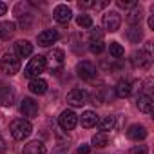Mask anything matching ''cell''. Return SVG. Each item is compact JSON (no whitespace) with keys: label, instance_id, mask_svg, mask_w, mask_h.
Instances as JSON below:
<instances>
[{"label":"cell","instance_id":"277c9868","mask_svg":"<svg viewBox=\"0 0 154 154\" xmlns=\"http://www.w3.org/2000/svg\"><path fill=\"white\" fill-rule=\"evenodd\" d=\"M131 63H132V67H136V69H147V67L152 63V54L147 53L145 49L134 51L132 56H131Z\"/></svg>","mask_w":154,"mask_h":154},{"label":"cell","instance_id":"9c48e42d","mask_svg":"<svg viewBox=\"0 0 154 154\" xmlns=\"http://www.w3.org/2000/svg\"><path fill=\"white\" fill-rule=\"evenodd\" d=\"M67 103L72 105V107H82V105H85L87 103V93L82 91V89H72V91H69Z\"/></svg>","mask_w":154,"mask_h":154},{"label":"cell","instance_id":"4fadbf2b","mask_svg":"<svg viewBox=\"0 0 154 154\" xmlns=\"http://www.w3.org/2000/svg\"><path fill=\"white\" fill-rule=\"evenodd\" d=\"M53 17H54V20H56L58 24H67V22L71 20L72 13H71V9H69L67 6L60 4V6H56V8H54V11H53Z\"/></svg>","mask_w":154,"mask_h":154},{"label":"cell","instance_id":"9a60e30c","mask_svg":"<svg viewBox=\"0 0 154 154\" xmlns=\"http://www.w3.org/2000/svg\"><path fill=\"white\" fill-rule=\"evenodd\" d=\"M29 91L33 93V94H45L47 93V82L44 80V78H33L31 82H29Z\"/></svg>","mask_w":154,"mask_h":154},{"label":"cell","instance_id":"ac0fdd59","mask_svg":"<svg viewBox=\"0 0 154 154\" xmlns=\"http://www.w3.org/2000/svg\"><path fill=\"white\" fill-rule=\"evenodd\" d=\"M136 105H138V109H140L141 112H145V114H150V112H152V98H150L149 94H140L138 100H136Z\"/></svg>","mask_w":154,"mask_h":154},{"label":"cell","instance_id":"f546056e","mask_svg":"<svg viewBox=\"0 0 154 154\" xmlns=\"http://www.w3.org/2000/svg\"><path fill=\"white\" fill-rule=\"evenodd\" d=\"M118 8H122V9H132V8H136L138 4H136V0H118Z\"/></svg>","mask_w":154,"mask_h":154},{"label":"cell","instance_id":"ffe728a7","mask_svg":"<svg viewBox=\"0 0 154 154\" xmlns=\"http://www.w3.org/2000/svg\"><path fill=\"white\" fill-rule=\"evenodd\" d=\"M17 31V26L13 22H0V40H9Z\"/></svg>","mask_w":154,"mask_h":154},{"label":"cell","instance_id":"7402d4cb","mask_svg":"<svg viewBox=\"0 0 154 154\" xmlns=\"http://www.w3.org/2000/svg\"><path fill=\"white\" fill-rule=\"evenodd\" d=\"M141 18H143V11H141V8H140V6L132 8V9L127 13V22H129V24H132V26H140Z\"/></svg>","mask_w":154,"mask_h":154},{"label":"cell","instance_id":"5bb4252c","mask_svg":"<svg viewBox=\"0 0 154 154\" xmlns=\"http://www.w3.org/2000/svg\"><path fill=\"white\" fill-rule=\"evenodd\" d=\"M15 51H17V56L20 58H27L33 54V44L27 42V40H18L15 44Z\"/></svg>","mask_w":154,"mask_h":154},{"label":"cell","instance_id":"e0dca14e","mask_svg":"<svg viewBox=\"0 0 154 154\" xmlns=\"http://www.w3.org/2000/svg\"><path fill=\"white\" fill-rule=\"evenodd\" d=\"M131 93H132V82L131 80H120L118 84H116V94L120 96V98H127V96H131Z\"/></svg>","mask_w":154,"mask_h":154},{"label":"cell","instance_id":"d6986e66","mask_svg":"<svg viewBox=\"0 0 154 154\" xmlns=\"http://www.w3.org/2000/svg\"><path fill=\"white\" fill-rule=\"evenodd\" d=\"M45 152H47L45 145H44L42 141H38V140L29 141V143L24 147V154H45Z\"/></svg>","mask_w":154,"mask_h":154},{"label":"cell","instance_id":"d6a6232c","mask_svg":"<svg viewBox=\"0 0 154 154\" xmlns=\"http://www.w3.org/2000/svg\"><path fill=\"white\" fill-rule=\"evenodd\" d=\"M93 4H94V2H91V0H84V2L80 0V2H78L80 9H87V8H93Z\"/></svg>","mask_w":154,"mask_h":154},{"label":"cell","instance_id":"7c38bea8","mask_svg":"<svg viewBox=\"0 0 154 154\" xmlns=\"http://www.w3.org/2000/svg\"><path fill=\"white\" fill-rule=\"evenodd\" d=\"M58 38H60V35H58L56 29H45V31H42V33L38 35V45L49 47V45H53Z\"/></svg>","mask_w":154,"mask_h":154},{"label":"cell","instance_id":"ba28073f","mask_svg":"<svg viewBox=\"0 0 154 154\" xmlns=\"http://www.w3.org/2000/svg\"><path fill=\"white\" fill-rule=\"evenodd\" d=\"M122 26V18L116 11H109L103 15V27L109 31V33H116Z\"/></svg>","mask_w":154,"mask_h":154},{"label":"cell","instance_id":"7a4b0ae2","mask_svg":"<svg viewBox=\"0 0 154 154\" xmlns=\"http://www.w3.org/2000/svg\"><path fill=\"white\" fill-rule=\"evenodd\" d=\"M44 69H45V56H35V58H31L29 60V63L26 65V69H24V76L26 78H38V74L40 72H44Z\"/></svg>","mask_w":154,"mask_h":154},{"label":"cell","instance_id":"836d02e7","mask_svg":"<svg viewBox=\"0 0 154 154\" xmlns=\"http://www.w3.org/2000/svg\"><path fill=\"white\" fill-rule=\"evenodd\" d=\"M91 152V149H89V145H82L80 149H78V154H89Z\"/></svg>","mask_w":154,"mask_h":154},{"label":"cell","instance_id":"2e32d148","mask_svg":"<svg viewBox=\"0 0 154 154\" xmlns=\"http://www.w3.org/2000/svg\"><path fill=\"white\" fill-rule=\"evenodd\" d=\"M127 136L131 138V140H136V141H140V140H145L147 138V129L143 127V125H131L129 127V131H127Z\"/></svg>","mask_w":154,"mask_h":154},{"label":"cell","instance_id":"cb8c5ba5","mask_svg":"<svg viewBox=\"0 0 154 154\" xmlns=\"http://www.w3.org/2000/svg\"><path fill=\"white\" fill-rule=\"evenodd\" d=\"M114 125H116V122H114V118H112V116H105L103 120H98V127H100V131H102V132L112 131V129H114Z\"/></svg>","mask_w":154,"mask_h":154},{"label":"cell","instance_id":"d4e9b609","mask_svg":"<svg viewBox=\"0 0 154 154\" xmlns=\"http://www.w3.org/2000/svg\"><path fill=\"white\" fill-rule=\"evenodd\" d=\"M107 143H109V134H107V132H98V134L93 136V145H94V147L103 149Z\"/></svg>","mask_w":154,"mask_h":154},{"label":"cell","instance_id":"5b68a950","mask_svg":"<svg viewBox=\"0 0 154 154\" xmlns=\"http://www.w3.org/2000/svg\"><path fill=\"white\" fill-rule=\"evenodd\" d=\"M78 123V114L71 109H65L60 116H58V125L63 129V131H72Z\"/></svg>","mask_w":154,"mask_h":154},{"label":"cell","instance_id":"603a6c76","mask_svg":"<svg viewBox=\"0 0 154 154\" xmlns=\"http://www.w3.org/2000/svg\"><path fill=\"white\" fill-rule=\"evenodd\" d=\"M127 40L131 42V44H140V40H141V36H143V33H141V27L140 26H132L129 31H127Z\"/></svg>","mask_w":154,"mask_h":154},{"label":"cell","instance_id":"8d00e7d4","mask_svg":"<svg viewBox=\"0 0 154 154\" xmlns=\"http://www.w3.org/2000/svg\"><path fill=\"white\" fill-rule=\"evenodd\" d=\"M6 11H8V6H6L4 2H0V17L6 15Z\"/></svg>","mask_w":154,"mask_h":154},{"label":"cell","instance_id":"4316f807","mask_svg":"<svg viewBox=\"0 0 154 154\" xmlns=\"http://www.w3.org/2000/svg\"><path fill=\"white\" fill-rule=\"evenodd\" d=\"M109 53H111L112 58H122V56L125 54V49H123L118 42H111V45H109Z\"/></svg>","mask_w":154,"mask_h":154},{"label":"cell","instance_id":"d590c367","mask_svg":"<svg viewBox=\"0 0 154 154\" xmlns=\"http://www.w3.org/2000/svg\"><path fill=\"white\" fill-rule=\"evenodd\" d=\"M6 149H8V147H6L4 138H0V154H4V152H6Z\"/></svg>","mask_w":154,"mask_h":154},{"label":"cell","instance_id":"44dd1931","mask_svg":"<svg viewBox=\"0 0 154 154\" xmlns=\"http://www.w3.org/2000/svg\"><path fill=\"white\" fill-rule=\"evenodd\" d=\"M80 123H82V127H85V129L94 127V125L98 123V116H96V112H94V111H85V112L82 114V118H80Z\"/></svg>","mask_w":154,"mask_h":154},{"label":"cell","instance_id":"52a82bcc","mask_svg":"<svg viewBox=\"0 0 154 154\" xmlns=\"http://www.w3.org/2000/svg\"><path fill=\"white\" fill-rule=\"evenodd\" d=\"M76 74H78L82 80H93L96 76V67L91 62L84 60V62H80L78 65H76Z\"/></svg>","mask_w":154,"mask_h":154},{"label":"cell","instance_id":"8992f818","mask_svg":"<svg viewBox=\"0 0 154 154\" xmlns=\"http://www.w3.org/2000/svg\"><path fill=\"white\" fill-rule=\"evenodd\" d=\"M105 42H103V33L96 27V29H91V42H89V49H91V53L93 54H100L102 51H103V45Z\"/></svg>","mask_w":154,"mask_h":154},{"label":"cell","instance_id":"83f0119b","mask_svg":"<svg viewBox=\"0 0 154 154\" xmlns=\"http://www.w3.org/2000/svg\"><path fill=\"white\" fill-rule=\"evenodd\" d=\"M71 49L76 53V54H82L84 53V45H82V38L78 35H72L71 38Z\"/></svg>","mask_w":154,"mask_h":154},{"label":"cell","instance_id":"8fae6325","mask_svg":"<svg viewBox=\"0 0 154 154\" xmlns=\"http://www.w3.org/2000/svg\"><path fill=\"white\" fill-rule=\"evenodd\" d=\"M15 89L11 85H0V105H4V107H11L15 103Z\"/></svg>","mask_w":154,"mask_h":154},{"label":"cell","instance_id":"484cf974","mask_svg":"<svg viewBox=\"0 0 154 154\" xmlns=\"http://www.w3.org/2000/svg\"><path fill=\"white\" fill-rule=\"evenodd\" d=\"M76 24H78V27H82V29H91L93 27V18L89 17V15H78V18H76Z\"/></svg>","mask_w":154,"mask_h":154},{"label":"cell","instance_id":"f1b7e54d","mask_svg":"<svg viewBox=\"0 0 154 154\" xmlns=\"http://www.w3.org/2000/svg\"><path fill=\"white\" fill-rule=\"evenodd\" d=\"M17 18H18V22H20V26H22L24 29L31 27V24H33V15H31V13H26V15H17Z\"/></svg>","mask_w":154,"mask_h":154},{"label":"cell","instance_id":"74e56055","mask_svg":"<svg viewBox=\"0 0 154 154\" xmlns=\"http://www.w3.org/2000/svg\"><path fill=\"white\" fill-rule=\"evenodd\" d=\"M149 27H150V29L154 27V17H150V18H149Z\"/></svg>","mask_w":154,"mask_h":154},{"label":"cell","instance_id":"1f68e13d","mask_svg":"<svg viewBox=\"0 0 154 154\" xmlns=\"http://www.w3.org/2000/svg\"><path fill=\"white\" fill-rule=\"evenodd\" d=\"M129 154H149V149L145 145H134Z\"/></svg>","mask_w":154,"mask_h":154},{"label":"cell","instance_id":"3957f363","mask_svg":"<svg viewBox=\"0 0 154 154\" xmlns=\"http://www.w3.org/2000/svg\"><path fill=\"white\" fill-rule=\"evenodd\" d=\"M0 67H2V72L4 74H9V76H13V74H17L18 71H20V60H18V56L15 54V53H6L4 54V58L0 60Z\"/></svg>","mask_w":154,"mask_h":154},{"label":"cell","instance_id":"30bf717a","mask_svg":"<svg viewBox=\"0 0 154 154\" xmlns=\"http://www.w3.org/2000/svg\"><path fill=\"white\" fill-rule=\"evenodd\" d=\"M20 112L26 118H36L38 116V103L33 98H24L20 103Z\"/></svg>","mask_w":154,"mask_h":154},{"label":"cell","instance_id":"6da1fadb","mask_svg":"<svg viewBox=\"0 0 154 154\" xmlns=\"http://www.w3.org/2000/svg\"><path fill=\"white\" fill-rule=\"evenodd\" d=\"M9 131H11V136H13L15 140H26V138L33 132V125H31L29 120L18 118V120H15V122L11 123Z\"/></svg>","mask_w":154,"mask_h":154},{"label":"cell","instance_id":"e575fe53","mask_svg":"<svg viewBox=\"0 0 154 154\" xmlns=\"http://www.w3.org/2000/svg\"><path fill=\"white\" fill-rule=\"evenodd\" d=\"M107 4H109V2H94L93 8H94V9H102V8H105Z\"/></svg>","mask_w":154,"mask_h":154},{"label":"cell","instance_id":"4dcf8cb0","mask_svg":"<svg viewBox=\"0 0 154 154\" xmlns=\"http://www.w3.org/2000/svg\"><path fill=\"white\" fill-rule=\"evenodd\" d=\"M49 58H53L56 63H62L63 62V51L62 49H53L51 54H49Z\"/></svg>","mask_w":154,"mask_h":154}]
</instances>
